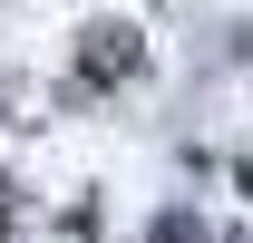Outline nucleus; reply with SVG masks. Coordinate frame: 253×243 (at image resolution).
Instances as JSON below:
<instances>
[{"label":"nucleus","instance_id":"nucleus-1","mask_svg":"<svg viewBox=\"0 0 253 243\" xmlns=\"http://www.w3.org/2000/svg\"><path fill=\"white\" fill-rule=\"evenodd\" d=\"M156 243H195V224H185V214H166V224H156Z\"/></svg>","mask_w":253,"mask_h":243},{"label":"nucleus","instance_id":"nucleus-2","mask_svg":"<svg viewBox=\"0 0 253 243\" xmlns=\"http://www.w3.org/2000/svg\"><path fill=\"white\" fill-rule=\"evenodd\" d=\"M244 185H253V165H244Z\"/></svg>","mask_w":253,"mask_h":243}]
</instances>
